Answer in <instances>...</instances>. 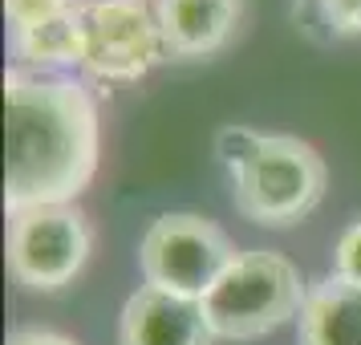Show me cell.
Segmentation results:
<instances>
[{
	"label": "cell",
	"mask_w": 361,
	"mask_h": 345,
	"mask_svg": "<svg viewBox=\"0 0 361 345\" xmlns=\"http://www.w3.org/2000/svg\"><path fill=\"white\" fill-rule=\"evenodd\" d=\"M300 345H361V289L337 272L317 280L296 317Z\"/></svg>",
	"instance_id": "9c48e42d"
},
{
	"label": "cell",
	"mask_w": 361,
	"mask_h": 345,
	"mask_svg": "<svg viewBox=\"0 0 361 345\" xmlns=\"http://www.w3.org/2000/svg\"><path fill=\"white\" fill-rule=\"evenodd\" d=\"M325 25L337 37H357L361 33V0H317Z\"/></svg>",
	"instance_id": "7c38bea8"
},
{
	"label": "cell",
	"mask_w": 361,
	"mask_h": 345,
	"mask_svg": "<svg viewBox=\"0 0 361 345\" xmlns=\"http://www.w3.org/2000/svg\"><path fill=\"white\" fill-rule=\"evenodd\" d=\"M118 345H215L203 301L142 284L118 317Z\"/></svg>",
	"instance_id": "52a82bcc"
},
{
	"label": "cell",
	"mask_w": 361,
	"mask_h": 345,
	"mask_svg": "<svg viewBox=\"0 0 361 345\" xmlns=\"http://www.w3.org/2000/svg\"><path fill=\"white\" fill-rule=\"evenodd\" d=\"M333 272L361 289V219H357V224H349V228L341 231L337 252H333Z\"/></svg>",
	"instance_id": "8fae6325"
},
{
	"label": "cell",
	"mask_w": 361,
	"mask_h": 345,
	"mask_svg": "<svg viewBox=\"0 0 361 345\" xmlns=\"http://www.w3.org/2000/svg\"><path fill=\"white\" fill-rule=\"evenodd\" d=\"M235 256L240 252L228 240V231L195 212L159 215L138 244V268L150 289L191 301H203L212 293Z\"/></svg>",
	"instance_id": "277c9868"
},
{
	"label": "cell",
	"mask_w": 361,
	"mask_h": 345,
	"mask_svg": "<svg viewBox=\"0 0 361 345\" xmlns=\"http://www.w3.org/2000/svg\"><path fill=\"white\" fill-rule=\"evenodd\" d=\"M166 57L159 17L147 0H82L78 66L102 82H138Z\"/></svg>",
	"instance_id": "8992f818"
},
{
	"label": "cell",
	"mask_w": 361,
	"mask_h": 345,
	"mask_svg": "<svg viewBox=\"0 0 361 345\" xmlns=\"http://www.w3.org/2000/svg\"><path fill=\"white\" fill-rule=\"evenodd\" d=\"M163 49L175 61H203L240 33L244 0H154Z\"/></svg>",
	"instance_id": "ba28073f"
},
{
	"label": "cell",
	"mask_w": 361,
	"mask_h": 345,
	"mask_svg": "<svg viewBox=\"0 0 361 345\" xmlns=\"http://www.w3.org/2000/svg\"><path fill=\"white\" fill-rule=\"evenodd\" d=\"M8 345H78V341L66 337V333H53V329H17L8 337Z\"/></svg>",
	"instance_id": "4fadbf2b"
},
{
	"label": "cell",
	"mask_w": 361,
	"mask_h": 345,
	"mask_svg": "<svg viewBox=\"0 0 361 345\" xmlns=\"http://www.w3.org/2000/svg\"><path fill=\"white\" fill-rule=\"evenodd\" d=\"M219 155L231 171L235 212L260 228H293L325 199L329 167L305 138L228 131Z\"/></svg>",
	"instance_id": "7a4b0ae2"
},
{
	"label": "cell",
	"mask_w": 361,
	"mask_h": 345,
	"mask_svg": "<svg viewBox=\"0 0 361 345\" xmlns=\"http://www.w3.org/2000/svg\"><path fill=\"white\" fill-rule=\"evenodd\" d=\"M305 296L309 289L288 256L268 252V248H247L215 280L212 293L203 296V313L212 321L215 337L256 341L300 317Z\"/></svg>",
	"instance_id": "3957f363"
},
{
	"label": "cell",
	"mask_w": 361,
	"mask_h": 345,
	"mask_svg": "<svg viewBox=\"0 0 361 345\" xmlns=\"http://www.w3.org/2000/svg\"><path fill=\"white\" fill-rule=\"evenodd\" d=\"M4 150L8 215L45 203H73L102 159L98 102L82 82L29 69L4 73Z\"/></svg>",
	"instance_id": "6da1fadb"
},
{
	"label": "cell",
	"mask_w": 361,
	"mask_h": 345,
	"mask_svg": "<svg viewBox=\"0 0 361 345\" xmlns=\"http://www.w3.org/2000/svg\"><path fill=\"white\" fill-rule=\"evenodd\" d=\"M8 8V33H33L41 25H53V20L69 17L78 8V0H4Z\"/></svg>",
	"instance_id": "30bf717a"
},
{
	"label": "cell",
	"mask_w": 361,
	"mask_h": 345,
	"mask_svg": "<svg viewBox=\"0 0 361 345\" xmlns=\"http://www.w3.org/2000/svg\"><path fill=\"white\" fill-rule=\"evenodd\" d=\"M94 252V228L78 203H45L8 215V272L33 293L73 284Z\"/></svg>",
	"instance_id": "5b68a950"
}]
</instances>
